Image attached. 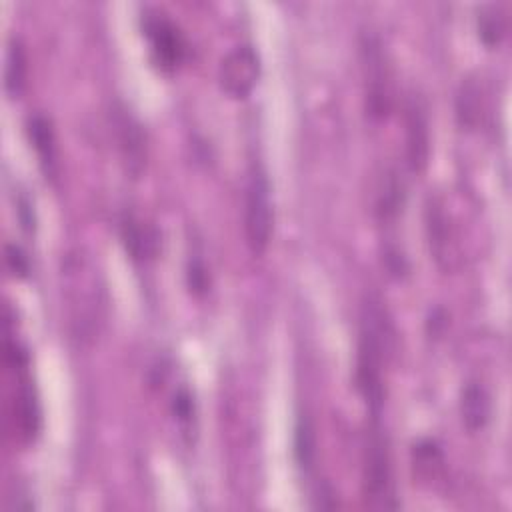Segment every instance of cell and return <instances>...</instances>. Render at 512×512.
<instances>
[{
	"instance_id": "7",
	"label": "cell",
	"mask_w": 512,
	"mask_h": 512,
	"mask_svg": "<svg viewBox=\"0 0 512 512\" xmlns=\"http://www.w3.org/2000/svg\"><path fill=\"white\" fill-rule=\"evenodd\" d=\"M114 126L124 162L132 174H138L146 162V138L142 126L124 106L114 108Z\"/></svg>"
},
{
	"instance_id": "2",
	"label": "cell",
	"mask_w": 512,
	"mask_h": 512,
	"mask_svg": "<svg viewBox=\"0 0 512 512\" xmlns=\"http://www.w3.org/2000/svg\"><path fill=\"white\" fill-rule=\"evenodd\" d=\"M274 226L272 186L262 164L254 162L248 170L244 192V234L250 250L260 254L270 242Z\"/></svg>"
},
{
	"instance_id": "11",
	"label": "cell",
	"mask_w": 512,
	"mask_h": 512,
	"mask_svg": "<svg viewBox=\"0 0 512 512\" xmlns=\"http://www.w3.org/2000/svg\"><path fill=\"white\" fill-rule=\"evenodd\" d=\"M460 412H462V422L466 424L468 430H480L490 418V396L486 388L470 380L462 388V398H460Z\"/></svg>"
},
{
	"instance_id": "1",
	"label": "cell",
	"mask_w": 512,
	"mask_h": 512,
	"mask_svg": "<svg viewBox=\"0 0 512 512\" xmlns=\"http://www.w3.org/2000/svg\"><path fill=\"white\" fill-rule=\"evenodd\" d=\"M390 328L382 308L376 302H366L360 322L358 358H356V384L364 396L372 416L380 414L384 402L382 364L388 352Z\"/></svg>"
},
{
	"instance_id": "13",
	"label": "cell",
	"mask_w": 512,
	"mask_h": 512,
	"mask_svg": "<svg viewBox=\"0 0 512 512\" xmlns=\"http://www.w3.org/2000/svg\"><path fill=\"white\" fill-rule=\"evenodd\" d=\"M294 456L302 470L308 472L314 466L316 438H314V426L306 416H300L294 428Z\"/></svg>"
},
{
	"instance_id": "15",
	"label": "cell",
	"mask_w": 512,
	"mask_h": 512,
	"mask_svg": "<svg viewBox=\"0 0 512 512\" xmlns=\"http://www.w3.org/2000/svg\"><path fill=\"white\" fill-rule=\"evenodd\" d=\"M6 264L8 268L12 270V274H18V276H26L28 274V258L26 254L22 252L20 246L16 244H6Z\"/></svg>"
},
{
	"instance_id": "3",
	"label": "cell",
	"mask_w": 512,
	"mask_h": 512,
	"mask_svg": "<svg viewBox=\"0 0 512 512\" xmlns=\"http://www.w3.org/2000/svg\"><path fill=\"white\" fill-rule=\"evenodd\" d=\"M364 494L372 508H396L390 444L378 416H374L364 450Z\"/></svg>"
},
{
	"instance_id": "10",
	"label": "cell",
	"mask_w": 512,
	"mask_h": 512,
	"mask_svg": "<svg viewBox=\"0 0 512 512\" xmlns=\"http://www.w3.org/2000/svg\"><path fill=\"white\" fill-rule=\"evenodd\" d=\"M28 136L40 158L44 172L52 176L56 166V138H54V128L50 118L44 116L42 112H34L28 118Z\"/></svg>"
},
{
	"instance_id": "12",
	"label": "cell",
	"mask_w": 512,
	"mask_h": 512,
	"mask_svg": "<svg viewBox=\"0 0 512 512\" xmlns=\"http://www.w3.org/2000/svg\"><path fill=\"white\" fill-rule=\"evenodd\" d=\"M120 234H122V242L126 246V250H130V254L134 258H146L152 256L156 250V236L154 232L144 226L138 218H134L132 214H126L120 222Z\"/></svg>"
},
{
	"instance_id": "8",
	"label": "cell",
	"mask_w": 512,
	"mask_h": 512,
	"mask_svg": "<svg viewBox=\"0 0 512 512\" xmlns=\"http://www.w3.org/2000/svg\"><path fill=\"white\" fill-rule=\"evenodd\" d=\"M406 156L412 170H422L428 158V122L418 100L406 106Z\"/></svg>"
},
{
	"instance_id": "4",
	"label": "cell",
	"mask_w": 512,
	"mask_h": 512,
	"mask_svg": "<svg viewBox=\"0 0 512 512\" xmlns=\"http://www.w3.org/2000/svg\"><path fill=\"white\" fill-rule=\"evenodd\" d=\"M260 76V58L252 44L242 42L232 46L220 60V86L236 98H244Z\"/></svg>"
},
{
	"instance_id": "5",
	"label": "cell",
	"mask_w": 512,
	"mask_h": 512,
	"mask_svg": "<svg viewBox=\"0 0 512 512\" xmlns=\"http://www.w3.org/2000/svg\"><path fill=\"white\" fill-rule=\"evenodd\" d=\"M142 24L156 64L164 70L176 68L186 52V42L178 26L160 10H146Z\"/></svg>"
},
{
	"instance_id": "6",
	"label": "cell",
	"mask_w": 512,
	"mask_h": 512,
	"mask_svg": "<svg viewBox=\"0 0 512 512\" xmlns=\"http://www.w3.org/2000/svg\"><path fill=\"white\" fill-rule=\"evenodd\" d=\"M362 56L366 72V110L370 116L382 118L390 106V88L384 52L376 36H364Z\"/></svg>"
},
{
	"instance_id": "9",
	"label": "cell",
	"mask_w": 512,
	"mask_h": 512,
	"mask_svg": "<svg viewBox=\"0 0 512 512\" xmlns=\"http://www.w3.org/2000/svg\"><path fill=\"white\" fill-rule=\"evenodd\" d=\"M26 50L20 36L10 34L4 48V92L10 98H18L26 86Z\"/></svg>"
},
{
	"instance_id": "16",
	"label": "cell",
	"mask_w": 512,
	"mask_h": 512,
	"mask_svg": "<svg viewBox=\"0 0 512 512\" xmlns=\"http://www.w3.org/2000/svg\"><path fill=\"white\" fill-rule=\"evenodd\" d=\"M174 414L182 420V422H190L192 414H194V404H192V398L188 394L186 388H180L176 394H174Z\"/></svg>"
},
{
	"instance_id": "14",
	"label": "cell",
	"mask_w": 512,
	"mask_h": 512,
	"mask_svg": "<svg viewBox=\"0 0 512 512\" xmlns=\"http://www.w3.org/2000/svg\"><path fill=\"white\" fill-rule=\"evenodd\" d=\"M478 30L486 44H498L504 36V16L496 6H486L478 16Z\"/></svg>"
}]
</instances>
